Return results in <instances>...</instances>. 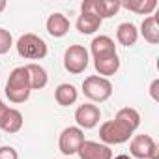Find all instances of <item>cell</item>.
I'll return each instance as SVG.
<instances>
[{
    "instance_id": "4316f807",
    "label": "cell",
    "mask_w": 159,
    "mask_h": 159,
    "mask_svg": "<svg viewBox=\"0 0 159 159\" xmlns=\"http://www.w3.org/2000/svg\"><path fill=\"white\" fill-rule=\"evenodd\" d=\"M114 159H131V155H125V153H122V155H116Z\"/></svg>"
},
{
    "instance_id": "7c38bea8",
    "label": "cell",
    "mask_w": 159,
    "mask_h": 159,
    "mask_svg": "<svg viewBox=\"0 0 159 159\" xmlns=\"http://www.w3.org/2000/svg\"><path fill=\"white\" fill-rule=\"evenodd\" d=\"M45 28H47L49 36L64 38L69 32V19L64 13H52V15H49L47 23H45Z\"/></svg>"
},
{
    "instance_id": "30bf717a",
    "label": "cell",
    "mask_w": 159,
    "mask_h": 159,
    "mask_svg": "<svg viewBox=\"0 0 159 159\" xmlns=\"http://www.w3.org/2000/svg\"><path fill=\"white\" fill-rule=\"evenodd\" d=\"M77 153L81 159H112L111 146L96 142V140H84Z\"/></svg>"
},
{
    "instance_id": "ffe728a7",
    "label": "cell",
    "mask_w": 159,
    "mask_h": 159,
    "mask_svg": "<svg viewBox=\"0 0 159 159\" xmlns=\"http://www.w3.org/2000/svg\"><path fill=\"white\" fill-rule=\"evenodd\" d=\"M23 124H25V120H23V114H21V111H17V109H8V112H6V118H4V122H2V131H6V133H10V135H13V133H19L21 129H23Z\"/></svg>"
},
{
    "instance_id": "484cf974",
    "label": "cell",
    "mask_w": 159,
    "mask_h": 159,
    "mask_svg": "<svg viewBox=\"0 0 159 159\" xmlns=\"http://www.w3.org/2000/svg\"><path fill=\"white\" fill-rule=\"evenodd\" d=\"M6 10V0H0V13Z\"/></svg>"
},
{
    "instance_id": "277c9868",
    "label": "cell",
    "mask_w": 159,
    "mask_h": 159,
    "mask_svg": "<svg viewBox=\"0 0 159 159\" xmlns=\"http://www.w3.org/2000/svg\"><path fill=\"white\" fill-rule=\"evenodd\" d=\"M90 64V52L83 45H69L64 52V67L71 75H81Z\"/></svg>"
},
{
    "instance_id": "9a60e30c",
    "label": "cell",
    "mask_w": 159,
    "mask_h": 159,
    "mask_svg": "<svg viewBox=\"0 0 159 159\" xmlns=\"http://www.w3.org/2000/svg\"><path fill=\"white\" fill-rule=\"evenodd\" d=\"M54 99L60 107H69V105H75L77 99H79V92L73 84L69 83H62L56 90H54Z\"/></svg>"
},
{
    "instance_id": "4fadbf2b",
    "label": "cell",
    "mask_w": 159,
    "mask_h": 159,
    "mask_svg": "<svg viewBox=\"0 0 159 159\" xmlns=\"http://www.w3.org/2000/svg\"><path fill=\"white\" fill-rule=\"evenodd\" d=\"M94 67L98 71L99 77H111L114 75L118 69H120V58H118V52L116 54H109V56H103V58H96L94 60Z\"/></svg>"
},
{
    "instance_id": "44dd1931",
    "label": "cell",
    "mask_w": 159,
    "mask_h": 159,
    "mask_svg": "<svg viewBox=\"0 0 159 159\" xmlns=\"http://www.w3.org/2000/svg\"><path fill=\"white\" fill-rule=\"evenodd\" d=\"M120 8L139 15H152V11L157 8V0H129V2H120Z\"/></svg>"
},
{
    "instance_id": "3957f363",
    "label": "cell",
    "mask_w": 159,
    "mask_h": 159,
    "mask_svg": "<svg viewBox=\"0 0 159 159\" xmlns=\"http://www.w3.org/2000/svg\"><path fill=\"white\" fill-rule=\"evenodd\" d=\"M15 47H17L19 56L26 58V60H41L47 56V51H49L47 43L36 34H23L17 39Z\"/></svg>"
},
{
    "instance_id": "603a6c76",
    "label": "cell",
    "mask_w": 159,
    "mask_h": 159,
    "mask_svg": "<svg viewBox=\"0 0 159 159\" xmlns=\"http://www.w3.org/2000/svg\"><path fill=\"white\" fill-rule=\"evenodd\" d=\"M0 159H19V153L13 146H2L0 148Z\"/></svg>"
},
{
    "instance_id": "6da1fadb",
    "label": "cell",
    "mask_w": 159,
    "mask_h": 159,
    "mask_svg": "<svg viewBox=\"0 0 159 159\" xmlns=\"http://www.w3.org/2000/svg\"><path fill=\"white\" fill-rule=\"evenodd\" d=\"M32 94V88H30V83H28V73H26V67L21 66V67H15L10 77H8V83H6V98L11 101V103H25L28 101Z\"/></svg>"
},
{
    "instance_id": "2e32d148",
    "label": "cell",
    "mask_w": 159,
    "mask_h": 159,
    "mask_svg": "<svg viewBox=\"0 0 159 159\" xmlns=\"http://www.w3.org/2000/svg\"><path fill=\"white\" fill-rule=\"evenodd\" d=\"M139 34L144 38V41H148L152 45L159 43V23H157V17H153V15L144 17V21L140 23V32Z\"/></svg>"
},
{
    "instance_id": "cb8c5ba5",
    "label": "cell",
    "mask_w": 159,
    "mask_h": 159,
    "mask_svg": "<svg viewBox=\"0 0 159 159\" xmlns=\"http://www.w3.org/2000/svg\"><path fill=\"white\" fill-rule=\"evenodd\" d=\"M157 86H159V79H155V81L152 83V86H150V96H152V99H153V101H159V96H157Z\"/></svg>"
},
{
    "instance_id": "8fae6325",
    "label": "cell",
    "mask_w": 159,
    "mask_h": 159,
    "mask_svg": "<svg viewBox=\"0 0 159 159\" xmlns=\"http://www.w3.org/2000/svg\"><path fill=\"white\" fill-rule=\"evenodd\" d=\"M90 52H92V58H103V56H109V54H116V45H114V39L109 38V36H96L90 43Z\"/></svg>"
},
{
    "instance_id": "7a4b0ae2",
    "label": "cell",
    "mask_w": 159,
    "mask_h": 159,
    "mask_svg": "<svg viewBox=\"0 0 159 159\" xmlns=\"http://www.w3.org/2000/svg\"><path fill=\"white\" fill-rule=\"evenodd\" d=\"M83 94L94 103H103L112 96V83L105 77L90 75L83 83Z\"/></svg>"
},
{
    "instance_id": "e0dca14e",
    "label": "cell",
    "mask_w": 159,
    "mask_h": 159,
    "mask_svg": "<svg viewBox=\"0 0 159 159\" xmlns=\"http://www.w3.org/2000/svg\"><path fill=\"white\" fill-rule=\"evenodd\" d=\"M116 39L124 47H133L139 39V30L133 23H122L116 28Z\"/></svg>"
},
{
    "instance_id": "d6986e66",
    "label": "cell",
    "mask_w": 159,
    "mask_h": 159,
    "mask_svg": "<svg viewBox=\"0 0 159 159\" xmlns=\"http://www.w3.org/2000/svg\"><path fill=\"white\" fill-rule=\"evenodd\" d=\"M101 23L103 21L98 15L81 11V15H79V19H77V30L81 34H84V36H90V34H94V32H98L101 28Z\"/></svg>"
},
{
    "instance_id": "ba28073f",
    "label": "cell",
    "mask_w": 159,
    "mask_h": 159,
    "mask_svg": "<svg viewBox=\"0 0 159 159\" xmlns=\"http://www.w3.org/2000/svg\"><path fill=\"white\" fill-rule=\"evenodd\" d=\"M129 153L137 159H157V144L150 135H135L129 144Z\"/></svg>"
},
{
    "instance_id": "7402d4cb",
    "label": "cell",
    "mask_w": 159,
    "mask_h": 159,
    "mask_svg": "<svg viewBox=\"0 0 159 159\" xmlns=\"http://www.w3.org/2000/svg\"><path fill=\"white\" fill-rule=\"evenodd\" d=\"M13 47V38L6 28H0V54L10 52V49Z\"/></svg>"
},
{
    "instance_id": "83f0119b",
    "label": "cell",
    "mask_w": 159,
    "mask_h": 159,
    "mask_svg": "<svg viewBox=\"0 0 159 159\" xmlns=\"http://www.w3.org/2000/svg\"><path fill=\"white\" fill-rule=\"evenodd\" d=\"M64 159H71V157H64Z\"/></svg>"
},
{
    "instance_id": "ac0fdd59",
    "label": "cell",
    "mask_w": 159,
    "mask_h": 159,
    "mask_svg": "<svg viewBox=\"0 0 159 159\" xmlns=\"http://www.w3.org/2000/svg\"><path fill=\"white\" fill-rule=\"evenodd\" d=\"M114 120L120 122L122 125H125V127H127L129 131H133V133H135V129L140 125V114H139V111L133 109V107H124V109H120V111L116 112Z\"/></svg>"
},
{
    "instance_id": "5b68a950",
    "label": "cell",
    "mask_w": 159,
    "mask_h": 159,
    "mask_svg": "<svg viewBox=\"0 0 159 159\" xmlns=\"http://www.w3.org/2000/svg\"><path fill=\"white\" fill-rule=\"evenodd\" d=\"M131 135H133V131H129L125 125H122L116 120H109V122L101 124V127H99V139L107 146L124 144V142H127L131 139Z\"/></svg>"
},
{
    "instance_id": "52a82bcc",
    "label": "cell",
    "mask_w": 159,
    "mask_h": 159,
    "mask_svg": "<svg viewBox=\"0 0 159 159\" xmlns=\"http://www.w3.org/2000/svg\"><path fill=\"white\" fill-rule=\"evenodd\" d=\"M81 11L98 15L103 21V19L114 17L120 11V2L118 0H84L81 4Z\"/></svg>"
},
{
    "instance_id": "9c48e42d",
    "label": "cell",
    "mask_w": 159,
    "mask_h": 159,
    "mask_svg": "<svg viewBox=\"0 0 159 159\" xmlns=\"http://www.w3.org/2000/svg\"><path fill=\"white\" fill-rule=\"evenodd\" d=\"M101 120V111L98 105L94 103H84V105H79L77 111H75V122H77V127H81L83 131L84 129H94Z\"/></svg>"
},
{
    "instance_id": "5bb4252c",
    "label": "cell",
    "mask_w": 159,
    "mask_h": 159,
    "mask_svg": "<svg viewBox=\"0 0 159 159\" xmlns=\"http://www.w3.org/2000/svg\"><path fill=\"white\" fill-rule=\"evenodd\" d=\"M25 67H26V73H28V83H30L32 90H41V88L47 86L49 75H47L45 67H41L39 64H28Z\"/></svg>"
},
{
    "instance_id": "d4e9b609",
    "label": "cell",
    "mask_w": 159,
    "mask_h": 159,
    "mask_svg": "<svg viewBox=\"0 0 159 159\" xmlns=\"http://www.w3.org/2000/svg\"><path fill=\"white\" fill-rule=\"evenodd\" d=\"M8 105L2 101V98H0V127H2V122H4V118H6V112H8Z\"/></svg>"
},
{
    "instance_id": "8992f818",
    "label": "cell",
    "mask_w": 159,
    "mask_h": 159,
    "mask_svg": "<svg viewBox=\"0 0 159 159\" xmlns=\"http://www.w3.org/2000/svg\"><path fill=\"white\" fill-rule=\"evenodd\" d=\"M84 131L77 125H71V127H66L62 133H60V139H58V148L60 152L66 155V157H71L73 153L79 152L81 144L84 142Z\"/></svg>"
}]
</instances>
